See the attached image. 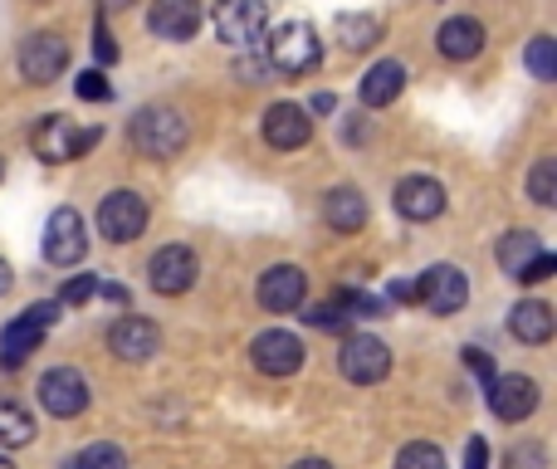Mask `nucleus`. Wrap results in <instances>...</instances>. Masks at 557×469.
<instances>
[{
	"label": "nucleus",
	"instance_id": "1",
	"mask_svg": "<svg viewBox=\"0 0 557 469\" xmlns=\"http://www.w3.org/2000/svg\"><path fill=\"white\" fill-rule=\"evenodd\" d=\"M318 59H323V39L308 20H284L264 39V64L274 74H308V69H318Z\"/></svg>",
	"mask_w": 557,
	"mask_h": 469
},
{
	"label": "nucleus",
	"instance_id": "2",
	"mask_svg": "<svg viewBox=\"0 0 557 469\" xmlns=\"http://www.w3.org/2000/svg\"><path fill=\"white\" fill-rule=\"evenodd\" d=\"M186 118L176 113V108H166V103H147V108H137V118H133V147L143 157H152V162H172V157H182V147H186Z\"/></svg>",
	"mask_w": 557,
	"mask_h": 469
},
{
	"label": "nucleus",
	"instance_id": "3",
	"mask_svg": "<svg viewBox=\"0 0 557 469\" xmlns=\"http://www.w3.org/2000/svg\"><path fill=\"white\" fill-rule=\"evenodd\" d=\"M98 137H103V127H78L64 113H49L35 127V152H39V162H74L88 147H98Z\"/></svg>",
	"mask_w": 557,
	"mask_h": 469
},
{
	"label": "nucleus",
	"instance_id": "4",
	"mask_svg": "<svg viewBox=\"0 0 557 469\" xmlns=\"http://www.w3.org/2000/svg\"><path fill=\"white\" fill-rule=\"evenodd\" d=\"M54 323H59V304H54V298H49V304H29L25 313H20L15 323L0 333V367H20L39 343H45V333Z\"/></svg>",
	"mask_w": 557,
	"mask_h": 469
},
{
	"label": "nucleus",
	"instance_id": "5",
	"mask_svg": "<svg viewBox=\"0 0 557 469\" xmlns=\"http://www.w3.org/2000/svg\"><path fill=\"white\" fill-rule=\"evenodd\" d=\"M337 367H343V377L352 386H376V382H386V372H392V347L372 333H352V337H343Z\"/></svg>",
	"mask_w": 557,
	"mask_h": 469
},
{
	"label": "nucleus",
	"instance_id": "6",
	"mask_svg": "<svg viewBox=\"0 0 557 469\" xmlns=\"http://www.w3.org/2000/svg\"><path fill=\"white\" fill-rule=\"evenodd\" d=\"M143 231H147V201L143 196H137L133 186L108 192L103 206H98V235L113 239V245H133Z\"/></svg>",
	"mask_w": 557,
	"mask_h": 469
},
{
	"label": "nucleus",
	"instance_id": "7",
	"mask_svg": "<svg viewBox=\"0 0 557 469\" xmlns=\"http://www.w3.org/2000/svg\"><path fill=\"white\" fill-rule=\"evenodd\" d=\"M88 402H94V392H88L84 372H74V367H54V372L39 377V406H45L54 421H74V416H84Z\"/></svg>",
	"mask_w": 557,
	"mask_h": 469
},
{
	"label": "nucleus",
	"instance_id": "8",
	"mask_svg": "<svg viewBox=\"0 0 557 469\" xmlns=\"http://www.w3.org/2000/svg\"><path fill=\"white\" fill-rule=\"evenodd\" d=\"M69 69V39L54 29H35V35L20 45V74L25 84H54Z\"/></svg>",
	"mask_w": 557,
	"mask_h": 469
},
{
	"label": "nucleus",
	"instance_id": "9",
	"mask_svg": "<svg viewBox=\"0 0 557 469\" xmlns=\"http://www.w3.org/2000/svg\"><path fill=\"white\" fill-rule=\"evenodd\" d=\"M416 298H421L431 313L450 318L470 304V279H465V269H455V264H431L421 279H416Z\"/></svg>",
	"mask_w": 557,
	"mask_h": 469
},
{
	"label": "nucleus",
	"instance_id": "10",
	"mask_svg": "<svg viewBox=\"0 0 557 469\" xmlns=\"http://www.w3.org/2000/svg\"><path fill=\"white\" fill-rule=\"evenodd\" d=\"M211 25L225 45H255L270 25V5L264 0H215Z\"/></svg>",
	"mask_w": 557,
	"mask_h": 469
},
{
	"label": "nucleus",
	"instance_id": "11",
	"mask_svg": "<svg viewBox=\"0 0 557 469\" xmlns=\"http://www.w3.org/2000/svg\"><path fill=\"white\" fill-rule=\"evenodd\" d=\"M84 255H88L84 215H78L74 206H59V211L49 215V225H45V259L49 264H59V269H69V264H78Z\"/></svg>",
	"mask_w": 557,
	"mask_h": 469
},
{
	"label": "nucleus",
	"instance_id": "12",
	"mask_svg": "<svg viewBox=\"0 0 557 469\" xmlns=\"http://www.w3.org/2000/svg\"><path fill=\"white\" fill-rule=\"evenodd\" d=\"M250 362L264 377H294L304 367V337L288 333V328H270L250 343Z\"/></svg>",
	"mask_w": 557,
	"mask_h": 469
},
{
	"label": "nucleus",
	"instance_id": "13",
	"mask_svg": "<svg viewBox=\"0 0 557 469\" xmlns=\"http://www.w3.org/2000/svg\"><path fill=\"white\" fill-rule=\"evenodd\" d=\"M490 411L499 416L504 425H519L539 411V382L523 372H509V377H494L490 382Z\"/></svg>",
	"mask_w": 557,
	"mask_h": 469
},
{
	"label": "nucleus",
	"instance_id": "14",
	"mask_svg": "<svg viewBox=\"0 0 557 469\" xmlns=\"http://www.w3.org/2000/svg\"><path fill=\"white\" fill-rule=\"evenodd\" d=\"M162 347V328L152 318H137V313H123L113 328H108V353L117 362H147V357Z\"/></svg>",
	"mask_w": 557,
	"mask_h": 469
},
{
	"label": "nucleus",
	"instance_id": "15",
	"mask_svg": "<svg viewBox=\"0 0 557 469\" xmlns=\"http://www.w3.org/2000/svg\"><path fill=\"white\" fill-rule=\"evenodd\" d=\"M147 274H152V288L166 298L186 294V288L196 284V274H201V264H196V255L186 245H162L152 259H147Z\"/></svg>",
	"mask_w": 557,
	"mask_h": 469
},
{
	"label": "nucleus",
	"instance_id": "16",
	"mask_svg": "<svg viewBox=\"0 0 557 469\" xmlns=\"http://www.w3.org/2000/svg\"><path fill=\"white\" fill-rule=\"evenodd\" d=\"M392 206H396V215L425 225V221H435V215H445V186L435 182V176H401L392 192Z\"/></svg>",
	"mask_w": 557,
	"mask_h": 469
},
{
	"label": "nucleus",
	"instance_id": "17",
	"mask_svg": "<svg viewBox=\"0 0 557 469\" xmlns=\"http://www.w3.org/2000/svg\"><path fill=\"white\" fill-rule=\"evenodd\" d=\"M304 294H308V274L298 264H274L260 274L264 313H294V308H304Z\"/></svg>",
	"mask_w": 557,
	"mask_h": 469
},
{
	"label": "nucleus",
	"instance_id": "18",
	"mask_svg": "<svg viewBox=\"0 0 557 469\" xmlns=\"http://www.w3.org/2000/svg\"><path fill=\"white\" fill-rule=\"evenodd\" d=\"M147 29L157 39L182 45V39H191L201 29V0H152L147 5Z\"/></svg>",
	"mask_w": 557,
	"mask_h": 469
},
{
	"label": "nucleus",
	"instance_id": "19",
	"mask_svg": "<svg viewBox=\"0 0 557 469\" xmlns=\"http://www.w3.org/2000/svg\"><path fill=\"white\" fill-rule=\"evenodd\" d=\"M308 137H313V118H308V108L274 103L270 113H264V143H270L274 152H298V147H308Z\"/></svg>",
	"mask_w": 557,
	"mask_h": 469
},
{
	"label": "nucleus",
	"instance_id": "20",
	"mask_svg": "<svg viewBox=\"0 0 557 469\" xmlns=\"http://www.w3.org/2000/svg\"><path fill=\"white\" fill-rule=\"evenodd\" d=\"M406 88V64L401 59H376L372 69L362 74V84H357V98H362L367 108H386L396 103Z\"/></svg>",
	"mask_w": 557,
	"mask_h": 469
},
{
	"label": "nucleus",
	"instance_id": "21",
	"mask_svg": "<svg viewBox=\"0 0 557 469\" xmlns=\"http://www.w3.org/2000/svg\"><path fill=\"white\" fill-rule=\"evenodd\" d=\"M323 225H333L337 235H357L367 225V196L357 186H333L323 196Z\"/></svg>",
	"mask_w": 557,
	"mask_h": 469
},
{
	"label": "nucleus",
	"instance_id": "22",
	"mask_svg": "<svg viewBox=\"0 0 557 469\" xmlns=\"http://www.w3.org/2000/svg\"><path fill=\"white\" fill-rule=\"evenodd\" d=\"M553 328H557V318H553V308L543 304V298H523V304L509 308V333L519 337V343L543 347L553 337Z\"/></svg>",
	"mask_w": 557,
	"mask_h": 469
},
{
	"label": "nucleus",
	"instance_id": "23",
	"mask_svg": "<svg viewBox=\"0 0 557 469\" xmlns=\"http://www.w3.org/2000/svg\"><path fill=\"white\" fill-rule=\"evenodd\" d=\"M435 45H441L445 59H455V64H465V59H474L484 49V25L470 15H455L441 25V35H435Z\"/></svg>",
	"mask_w": 557,
	"mask_h": 469
},
{
	"label": "nucleus",
	"instance_id": "24",
	"mask_svg": "<svg viewBox=\"0 0 557 469\" xmlns=\"http://www.w3.org/2000/svg\"><path fill=\"white\" fill-rule=\"evenodd\" d=\"M494 255H499L504 274H513V279H519L523 269H529L539 255H548V249H543V239L533 235V231H509V235L499 239V249H494Z\"/></svg>",
	"mask_w": 557,
	"mask_h": 469
},
{
	"label": "nucleus",
	"instance_id": "25",
	"mask_svg": "<svg viewBox=\"0 0 557 469\" xmlns=\"http://www.w3.org/2000/svg\"><path fill=\"white\" fill-rule=\"evenodd\" d=\"M333 39H343V49H352V54H362V49H372L382 39V20L347 10V15L333 20Z\"/></svg>",
	"mask_w": 557,
	"mask_h": 469
},
{
	"label": "nucleus",
	"instance_id": "26",
	"mask_svg": "<svg viewBox=\"0 0 557 469\" xmlns=\"http://www.w3.org/2000/svg\"><path fill=\"white\" fill-rule=\"evenodd\" d=\"M29 441H35V416L20 402L0 396V445H5V451H25Z\"/></svg>",
	"mask_w": 557,
	"mask_h": 469
},
{
	"label": "nucleus",
	"instance_id": "27",
	"mask_svg": "<svg viewBox=\"0 0 557 469\" xmlns=\"http://www.w3.org/2000/svg\"><path fill=\"white\" fill-rule=\"evenodd\" d=\"M59 469H127V455H123V445L98 441V445H88V451H78L74 460H64Z\"/></svg>",
	"mask_w": 557,
	"mask_h": 469
},
{
	"label": "nucleus",
	"instance_id": "28",
	"mask_svg": "<svg viewBox=\"0 0 557 469\" xmlns=\"http://www.w3.org/2000/svg\"><path fill=\"white\" fill-rule=\"evenodd\" d=\"M523 64H529L533 78L553 84V78H557V39H553V35H539V39L529 45V54H523Z\"/></svg>",
	"mask_w": 557,
	"mask_h": 469
},
{
	"label": "nucleus",
	"instance_id": "29",
	"mask_svg": "<svg viewBox=\"0 0 557 469\" xmlns=\"http://www.w3.org/2000/svg\"><path fill=\"white\" fill-rule=\"evenodd\" d=\"M529 196H533V206H543V211L557 206V162L553 157H543V162L529 172Z\"/></svg>",
	"mask_w": 557,
	"mask_h": 469
},
{
	"label": "nucleus",
	"instance_id": "30",
	"mask_svg": "<svg viewBox=\"0 0 557 469\" xmlns=\"http://www.w3.org/2000/svg\"><path fill=\"white\" fill-rule=\"evenodd\" d=\"M396 469H445V451L431 441H411L396 455Z\"/></svg>",
	"mask_w": 557,
	"mask_h": 469
},
{
	"label": "nucleus",
	"instance_id": "31",
	"mask_svg": "<svg viewBox=\"0 0 557 469\" xmlns=\"http://www.w3.org/2000/svg\"><path fill=\"white\" fill-rule=\"evenodd\" d=\"M74 94L84 98V103H108V98H113V84L103 78V69H84L78 84H74Z\"/></svg>",
	"mask_w": 557,
	"mask_h": 469
},
{
	"label": "nucleus",
	"instance_id": "32",
	"mask_svg": "<svg viewBox=\"0 0 557 469\" xmlns=\"http://www.w3.org/2000/svg\"><path fill=\"white\" fill-rule=\"evenodd\" d=\"M88 298H98V274H74L64 288H59L54 304L64 308V304H88Z\"/></svg>",
	"mask_w": 557,
	"mask_h": 469
},
{
	"label": "nucleus",
	"instance_id": "33",
	"mask_svg": "<svg viewBox=\"0 0 557 469\" xmlns=\"http://www.w3.org/2000/svg\"><path fill=\"white\" fill-rule=\"evenodd\" d=\"M509 469H553L548 465V451H543L539 441H523V445H513L509 451V460H504Z\"/></svg>",
	"mask_w": 557,
	"mask_h": 469
},
{
	"label": "nucleus",
	"instance_id": "34",
	"mask_svg": "<svg viewBox=\"0 0 557 469\" xmlns=\"http://www.w3.org/2000/svg\"><path fill=\"white\" fill-rule=\"evenodd\" d=\"M465 362H470V372H474V377L494 382V357L484 353V347H465Z\"/></svg>",
	"mask_w": 557,
	"mask_h": 469
},
{
	"label": "nucleus",
	"instance_id": "35",
	"mask_svg": "<svg viewBox=\"0 0 557 469\" xmlns=\"http://www.w3.org/2000/svg\"><path fill=\"white\" fill-rule=\"evenodd\" d=\"M94 49H98V59H103V64H113L117 59V45H113V35H108V20L98 15V29H94Z\"/></svg>",
	"mask_w": 557,
	"mask_h": 469
},
{
	"label": "nucleus",
	"instance_id": "36",
	"mask_svg": "<svg viewBox=\"0 0 557 469\" xmlns=\"http://www.w3.org/2000/svg\"><path fill=\"white\" fill-rule=\"evenodd\" d=\"M553 269H557V259L553 255H539L519 279H523V284H543V279H553Z\"/></svg>",
	"mask_w": 557,
	"mask_h": 469
},
{
	"label": "nucleus",
	"instance_id": "37",
	"mask_svg": "<svg viewBox=\"0 0 557 469\" xmlns=\"http://www.w3.org/2000/svg\"><path fill=\"white\" fill-rule=\"evenodd\" d=\"M465 469H490V445H484V441L465 445Z\"/></svg>",
	"mask_w": 557,
	"mask_h": 469
},
{
	"label": "nucleus",
	"instance_id": "38",
	"mask_svg": "<svg viewBox=\"0 0 557 469\" xmlns=\"http://www.w3.org/2000/svg\"><path fill=\"white\" fill-rule=\"evenodd\" d=\"M392 298H396V304H416V284H401V279H396V284H392Z\"/></svg>",
	"mask_w": 557,
	"mask_h": 469
},
{
	"label": "nucleus",
	"instance_id": "39",
	"mask_svg": "<svg viewBox=\"0 0 557 469\" xmlns=\"http://www.w3.org/2000/svg\"><path fill=\"white\" fill-rule=\"evenodd\" d=\"M308 108H313V113H333L337 98H333V94H313V103H308Z\"/></svg>",
	"mask_w": 557,
	"mask_h": 469
},
{
	"label": "nucleus",
	"instance_id": "40",
	"mask_svg": "<svg viewBox=\"0 0 557 469\" xmlns=\"http://www.w3.org/2000/svg\"><path fill=\"white\" fill-rule=\"evenodd\" d=\"M133 0H98V15H113V10H127Z\"/></svg>",
	"mask_w": 557,
	"mask_h": 469
},
{
	"label": "nucleus",
	"instance_id": "41",
	"mask_svg": "<svg viewBox=\"0 0 557 469\" xmlns=\"http://www.w3.org/2000/svg\"><path fill=\"white\" fill-rule=\"evenodd\" d=\"M288 469H333V465H327V460H313V455H308V460H294Z\"/></svg>",
	"mask_w": 557,
	"mask_h": 469
},
{
	"label": "nucleus",
	"instance_id": "42",
	"mask_svg": "<svg viewBox=\"0 0 557 469\" xmlns=\"http://www.w3.org/2000/svg\"><path fill=\"white\" fill-rule=\"evenodd\" d=\"M0 294H10V264L0 259Z\"/></svg>",
	"mask_w": 557,
	"mask_h": 469
},
{
	"label": "nucleus",
	"instance_id": "43",
	"mask_svg": "<svg viewBox=\"0 0 557 469\" xmlns=\"http://www.w3.org/2000/svg\"><path fill=\"white\" fill-rule=\"evenodd\" d=\"M0 469H15V465H10V460H5V455H0Z\"/></svg>",
	"mask_w": 557,
	"mask_h": 469
},
{
	"label": "nucleus",
	"instance_id": "44",
	"mask_svg": "<svg viewBox=\"0 0 557 469\" xmlns=\"http://www.w3.org/2000/svg\"><path fill=\"white\" fill-rule=\"evenodd\" d=\"M0 176H5V162H0Z\"/></svg>",
	"mask_w": 557,
	"mask_h": 469
}]
</instances>
